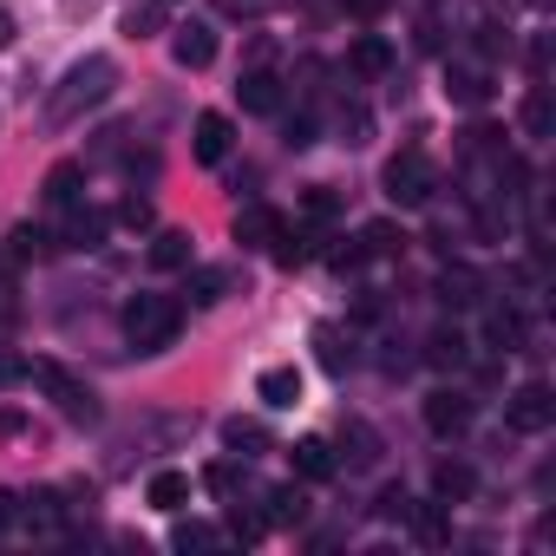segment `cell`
I'll return each instance as SVG.
<instances>
[{
    "mask_svg": "<svg viewBox=\"0 0 556 556\" xmlns=\"http://www.w3.org/2000/svg\"><path fill=\"white\" fill-rule=\"evenodd\" d=\"M223 445H229L236 458H262L275 439H268V426H262V419H223Z\"/></svg>",
    "mask_w": 556,
    "mask_h": 556,
    "instance_id": "cell-13",
    "label": "cell"
},
{
    "mask_svg": "<svg viewBox=\"0 0 556 556\" xmlns=\"http://www.w3.org/2000/svg\"><path fill=\"white\" fill-rule=\"evenodd\" d=\"M73 197H79V164H53L47 170V203L53 210H73Z\"/></svg>",
    "mask_w": 556,
    "mask_h": 556,
    "instance_id": "cell-23",
    "label": "cell"
},
{
    "mask_svg": "<svg viewBox=\"0 0 556 556\" xmlns=\"http://www.w3.org/2000/svg\"><path fill=\"white\" fill-rule=\"evenodd\" d=\"M387 197L400 203V210H419V203H432V190H439V170H432V157L426 151H400L393 164H387Z\"/></svg>",
    "mask_w": 556,
    "mask_h": 556,
    "instance_id": "cell-3",
    "label": "cell"
},
{
    "mask_svg": "<svg viewBox=\"0 0 556 556\" xmlns=\"http://www.w3.org/2000/svg\"><path fill=\"white\" fill-rule=\"evenodd\" d=\"M255 400H262V406H275V413H289V406L302 400V374H295V367H262Z\"/></svg>",
    "mask_w": 556,
    "mask_h": 556,
    "instance_id": "cell-11",
    "label": "cell"
},
{
    "mask_svg": "<svg viewBox=\"0 0 556 556\" xmlns=\"http://www.w3.org/2000/svg\"><path fill=\"white\" fill-rule=\"evenodd\" d=\"M289 144H295V151L315 144V118H289Z\"/></svg>",
    "mask_w": 556,
    "mask_h": 556,
    "instance_id": "cell-38",
    "label": "cell"
},
{
    "mask_svg": "<svg viewBox=\"0 0 556 556\" xmlns=\"http://www.w3.org/2000/svg\"><path fill=\"white\" fill-rule=\"evenodd\" d=\"M14 255H21V262H27V255H47V229L21 223V229H14Z\"/></svg>",
    "mask_w": 556,
    "mask_h": 556,
    "instance_id": "cell-34",
    "label": "cell"
},
{
    "mask_svg": "<svg viewBox=\"0 0 556 556\" xmlns=\"http://www.w3.org/2000/svg\"><path fill=\"white\" fill-rule=\"evenodd\" d=\"M439 302H445V308H478V302H484V282H478V268L452 262V268L439 275Z\"/></svg>",
    "mask_w": 556,
    "mask_h": 556,
    "instance_id": "cell-12",
    "label": "cell"
},
{
    "mask_svg": "<svg viewBox=\"0 0 556 556\" xmlns=\"http://www.w3.org/2000/svg\"><path fill=\"white\" fill-rule=\"evenodd\" d=\"M170 543L177 549H216V543H229V530H216V523H177Z\"/></svg>",
    "mask_w": 556,
    "mask_h": 556,
    "instance_id": "cell-28",
    "label": "cell"
},
{
    "mask_svg": "<svg viewBox=\"0 0 556 556\" xmlns=\"http://www.w3.org/2000/svg\"><path fill=\"white\" fill-rule=\"evenodd\" d=\"M236 92H242V112H275V105H282V79L262 73V66H255V73H242V86H236Z\"/></svg>",
    "mask_w": 556,
    "mask_h": 556,
    "instance_id": "cell-15",
    "label": "cell"
},
{
    "mask_svg": "<svg viewBox=\"0 0 556 556\" xmlns=\"http://www.w3.org/2000/svg\"><path fill=\"white\" fill-rule=\"evenodd\" d=\"M177 328H184V308L170 295H131L125 302V341L138 354H164L177 341Z\"/></svg>",
    "mask_w": 556,
    "mask_h": 556,
    "instance_id": "cell-2",
    "label": "cell"
},
{
    "mask_svg": "<svg viewBox=\"0 0 556 556\" xmlns=\"http://www.w3.org/2000/svg\"><path fill=\"white\" fill-rule=\"evenodd\" d=\"M151 268H190V229H157L151 236Z\"/></svg>",
    "mask_w": 556,
    "mask_h": 556,
    "instance_id": "cell-17",
    "label": "cell"
},
{
    "mask_svg": "<svg viewBox=\"0 0 556 556\" xmlns=\"http://www.w3.org/2000/svg\"><path fill=\"white\" fill-rule=\"evenodd\" d=\"M27 380H40V387L66 406V419H79V426H92V419H99V400H92L66 367H53V361H47V367H27Z\"/></svg>",
    "mask_w": 556,
    "mask_h": 556,
    "instance_id": "cell-4",
    "label": "cell"
},
{
    "mask_svg": "<svg viewBox=\"0 0 556 556\" xmlns=\"http://www.w3.org/2000/svg\"><path fill=\"white\" fill-rule=\"evenodd\" d=\"M484 334H491V348H497V354H517V348H523V315H510V308H491Z\"/></svg>",
    "mask_w": 556,
    "mask_h": 556,
    "instance_id": "cell-21",
    "label": "cell"
},
{
    "mask_svg": "<svg viewBox=\"0 0 556 556\" xmlns=\"http://www.w3.org/2000/svg\"><path fill=\"white\" fill-rule=\"evenodd\" d=\"M471 484H478V478H471V465H452V458H445V465L432 471V491H439V504H465V497H471Z\"/></svg>",
    "mask_w": 556,
    "mask_h": 556,
    "instance_id": "cell-19",
    "label": "cell"
},
{
    "mask_svg": "<svg viewBox=\"0 0 556 556\" xmlns=\"http://www.w3.org/2000/svg\"><path fill=\"white\" fill-rule=\"evenodd\" d=\"M367 131H374V118H367L361 105H341V138H348V144H367Z\"/></svg>",
    "mask_w": 556,
    "mask_h": 556,
    "instance_id": "cell-33",
    "label": "cell"
},
{
    "mask_svg": "<svg viewBox=\"0 0 556 556\" xmlns=\"http://www.w3.org/2000/svg\"><path fill=\"white\" fill-rule=\"evenodd\" d=\"M348 66H354L361 79H380V73L393 66V47H387L380 34H361V40H354V53H348Z\"/></svg>",
    "mask_w": 556,
    "mask_h": 556,
    "instance_id": "cell-16",
    "label": "cell"
},
{
    "mask_svg": "<svg viewBox=\"0 0 556 556\" xmlns=\"http://www.w3.org/2000/svg\"><path fill=\"white\" fill-rule=\"evenodd\" d=\"M223 289H229V268H197V275H190V302H197V308L223 302Z\"/></svg>",
    "mask_w": 556,
    "mask_h": 556,
    "instance_id": "cell-26",
    "label": "cell"
},
{
    "mask_svg": "<svg viewBox=\"0 0 556 556\" xmlns=\"http://www.w3.org/2000/svg\"><path fill=\"white\" fill-rule=\"evenodd\" d=\"M8 40H14V21H8V14H0V47H8Z\"/></svg>",
    "mask_w": 556,
    "mask_h": 556,
    "instance_id": "cell-42",
    "label": "cell"
},
{
    "mask_svg": "<svg viewBox=\"0 0 556 556\" xmlns=\"http://www.w3.org/2000/svg\"><path fill=\"white\" fill-rule=\"evenodd\" d=\"M170 53H177V66H184V73H203V66L216 60V34H210L203 21H190V27H177V34H170Z\"/></svg>",
    "mask_w": 556,
    "mask_h": 556,
    "instance_id": "cell-9",
    "label": "cell"
},
{
    "mask_svg": "<svg viewBox=\"0 0 556 556\" xmlns=\"http://www.w3.org/2000/svg\"><path fill=\"white\" fill-rule=\"evenodd\" d=\"M289 223H282V210H268V203H249L242 216H236V242L242 249H275V236H282Z\"/></svg>",
    "mask_w": 556,
    "mask_h": 556,
    "instance_id": "cell-8",
    "label": "cell"
},
{
    "mask_svg": "<svg viewBox=\"0 0 556 556\" xmlns=\"http://www.w3.org/2000/svg\"><path fill=\"white\" fill-rule=\"evenodd\" d=\"M504 419H510L517 432H549V426H556V400H549V387H543V380H523V387L504 400Z\"/></svg>",
    "mask_w": 556,
    "mask_h": 556,
    "instance_id": "cell-5",
    "label": "cell"
},
{
    "mask_svg": "<svg viewBox=\"0 0 556 556\" xmlns=\"http://www.w3.org/2000/svg\"><path fill=\"white\" fill-rule=\"evenodd\" d=\"M445 99L484 105V99H491V60H452V66H445Z\"/></svg>",
    "mask_w": 556,
    "mask_h": 556,
    "instance_id": "cell-6",
    "label": "cell"
},
{
    "mask_svg": "<svg viewBox=\"0 0 556 556\" xmlns=\"http://www.w3.org/2000/svg\"><path fill=\"white\" fill-rule=\"evenodd\" d=\"M21 380H27V361L0 348V393H8V387H21Z\"/></svg>",
    "mask_w": 556,
    "mask_h": 556,
    "instance_id": "cell-36",
    "label": "cell"
},
{
    "mask_svg": "<svg viewBox=\"0 0 556 556\" xmlns=\"http://www.w3.org/2000/svg\"><path fill=\"white\" fill-rule=\"evenodd\" d=\"M302 210H308V216H315V223H328V216H334V210H341V197H334V190H328V184H308V197H302Z\"/></svg>",
    "mask_w": 556,
    "mask_h": 556,
    "instance_id": "cell-32",
    "label": "cell"
},
{
    "mask_svg": "<svg viewBox=\"0 0 556 556\" xmlns=\"http://www.w3.org/2000/svg\"><path fill=\"white\" fill-rule=\"evenodd\" d=\"M523 125H530L536 138L549 131V99H543V92H530V99H523Z\"/></svg>",
    "mask_w": 556,
    "mask_h": 556,
    "instance_id": "cell-35",
    "label": "cell"
},
{
    "mask_svg": "<svg viewBox=\"0 0 556 556\" xmlns=\"http://www.w3.org/2000/svg\"><path fill=\"white\" fill-rule=\"evenodd\" d=\"M118 216H125V223H151V203H144V197H125Z\"/></svg>",
    "mask_w": 556,
    "mask_h": 556,
    "instance_id": "cell-39",
    "label": "cell"
},
{
    "mask_svg": "<svg viewBox=\"0 0 556 556\" xmlns=\"http://www.w3.org/2000/svg\"><path fill=\"white\" fill-rule=\"evenodd\" d=\"M112 86H118V66H112L105 53L79 60V66L53 86V99H47V125H53V131H60V125H79L92 105H105V99H112Z\"/></svg>",
    "mask_w": 556,
    "mask_h": 556,
    "instance_id": "cell-1",
    "label": "cell"
},
{
    "mask_svg": "<svg viewBox=\"0 0 556 556\" xmlns=\"http://www.w3.org/2000/svg\"><path fill=\"white\" fill-rule=\"evenodd\" d=\"M406 523H413L426 543H445V536H452V530H445V510H432V504H426V510L413 504V510H406Z\"/></svg>",
    "mask_w": 556,
    "mask_h": 556,
    "instance_id": "cell-30",
    "label": "cell"
},
{
    "mask_svg": "<svg viewBox=\"0 0 556 556\" xmlns=\"http://www.w3.org/2000/svg\"><path fill=\"white\" fill-rule=\"evenodd\" d=\"M426 426H432L439 439L465 432V426H471V400H465V393H452V387H439V393L426 400Z\"/></svg>",
    "mask_w": 556,
    "mask_h": 556,
    "instance_id": "cell-10",
    "label": "cell"
},
{
    "mask_svg": "<svg viewBox=\"0 0 556 556\" xmlns=\"http://www.w3.org/2000/svg\"><path fill=\"white\" fill-rule=\"evenodd\" d=\"M144 497H151L157 510H184V504H190V471H157V478L144 484Z\"/></svg>",
    "mask_w": 556,
    "mask_h": 556,
    "instance_id": "cell-18",
    "label": "cell"
},
{
    "mask_svg": "<svg viewBox=\"0 0 556 556\" xmlns=\"http://www.w3.org/2000/svg\"><path fill=\"white\" fill-rule=\"evenodd\" d=\"M21 523H27V530H40V536L66 530V504H60V491H34V497H27V510H21Z\"/></svg>",
    "mask_w": 556,
    "mask_h": 556,
    "instance_id": "cell-14",
    "label": "cell"
},
{
    "mask_svg": "<svg viewBox=\"0 0 556 556\" xmlns=\"http://www.w3.org/2000/svg\"><path fill=\"white\" fill-rule=\"evenodd\" d=\"M426 361H432V367H458V361H465V334H458V328H439V334L426 341Z\"/></svg>",
    "mask_w": 556,
    "mask_h": 556,
    "instance_id": "cell-27",
    "label": "cell"
},
{
    "mask_svg": "<svg viewBox=\"0 0 556 556\" xmlns=\"http://www.w3.org/2000/svg\"><path fill=\"white\" fill-rule=\"evenodd\" d=\"M223 14H262V0H216Z\"/></svg>",
    "mask_w": 556,
    "mask_h": 556,
    "instance_id": "cell-41",
    "label": "cell"
},
{
    "mask_svg": "<svg viewBox=\"0 0 556 556\" xmlns=\"http://www.w3.org/2000/svg\"><path fill=\"white\" fill-rule=\"evenodd\" d=\"M229 144H236V125H229L223 112H203V118H197V131H190L197 164H223V157H229Z\"/></svg>",
    "mask_w": 556,
    "mask_h": 556,
    "instance_id": "cell-7",
    "label": "cell"
},
{
    "mask_svg": "<svg viewBox=\"0 0 556 556\" xmlns=\"http://www.w3.org/2000/svg\"><path fill=\"white\" fill-rule=\"evenodd\" d=\"M406 249V229H393V223H367L361 229V255H400Z\"/></svg>",
    "mask_w": 556,
    "mask_h": 556,
    "instance_id": "cell-25",
    "label": "cell"
},
{
    "mask_svg": "<svg viewBox=\"0 0 556 556\" xmlns=\"http://www.w3.org/2000/svg\"><path fill=\"white\" fill-rule=\"evenodd\" d=\"M157 27H164V8H157V0H144V8H131V14H125V34H131V40L157 34Z\"/></svg>",
    "mask_w": 556,
    "mask_h": 556,
    "instance_id": "cell-31",
    "label": "cell"
},
{
    "mask_svg": "<svg viewBox=\"0 0 556 556\" xmlns=\"http://www.w3.org/2000/svg\"><path fill=\"white\" fill-rule=\"evenodd\" d=\"M99 236H105V216H99V210H73V223H66V249H99Z\"/></svg>",
    "mask_w": 556,
    "mask_h": 556,
    "instance_id": "cell-24",
    "label": "cell"
},
{
    "mask_svg": "<svg viewBox=\"0 0 556 556\" xmlns=\"http://www.w3.org/2000/svg\"><path fill=\"white\" fill-rule=\"evenodd\" d=\"M315 348H321V367L328 374H341L354 361V348H341V328H315Z\"/></svg>",
    "mask_w": 556,
    "mask_h": 556,
    "instance_id": "cell-29",
    "label": "cell"
},
{
    "mask_svg": "<svg viewBox=\"0 0 556 556\" xmlns=\"http://www.w3.org/2000/svg\"><path fill=\"white\" fill-rule=\"evenodd\" d=\"M406 510H413V497H406L400 484H387V491H380V517H400V523H406Z\"/></svg>",
    "mask_w": 556,
    "mask_h": 556,
    "instance_id": "cell-37",
    "label": "cell"
},
{
    "mask_svg": "<svg viewBox=\"0 0 556 556\" xmlns=\"http://www.w3.org/2000/svg\"><path fill=\"white\" fill-rule=\"evenodd\" d=\"M302 517H308V491H302V484L268 491V523H282V530H289V523H302Z\"/></svg>",
    "mask_w": 556,
    "mask_h": 556,
    "instance_id": "cell-20",
    "label": "cell"
},
{
    "mask_svg": "<svg viewBox=\"0 0 556 556\" xmlns=\"http://www.w3.org/2000/svg\"><path fill=\"white\" fill-rule=\"evenodd\" d=\"M210 491H236V465H210Z\"/></svg>",
    "mask_w": 556,
    "mask_h": 556,
    "instance_id": "cell-40",
    "label": "cell"
},
{
    "mask_svg": "<svg viewBox=\"0 0 556 556\" xmlns=\"http://www.w3.org/2000/svg\"><path fill=\"white\" fill-rule=\"evenodd\" d=\"M289 458H295L302 478H328V471H334V445H328V439H302Z\"/></svg>",
    "mask_w": 556,
    "mask_h": 556,
    "instance_id": "cell-22",
    "label": "cell"
}]
</instances>
